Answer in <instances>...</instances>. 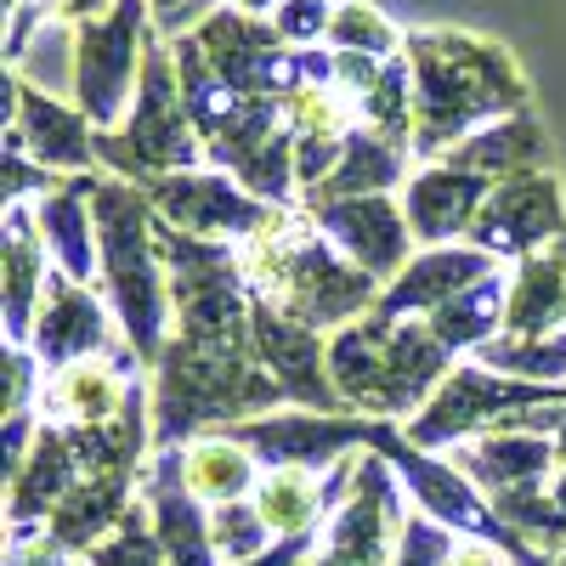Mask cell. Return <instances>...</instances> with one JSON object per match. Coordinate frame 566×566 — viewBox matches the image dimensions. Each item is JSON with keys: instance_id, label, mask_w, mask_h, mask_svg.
Instances as JSON below:
<instances>
[{"instance_id": "12", "label": "cell", "mask_w": 566, "mask_h": 566, "mask_svg": "<svg viewBox=\"0 0 566 566\" xmlns=\"http://www.w3.org/2000/svg\"><path fill=\"white\" fill-rule=\"evenodd\" d=\"M154 7L165 12V29H176V23H187V18L199 12V0H154Z\"/></svg>"}, {"instance_id": "1", "label": "cell", "mask_w": 566, "mask_h": 566, "mask_svg": "<svg viewBox=\"0 0 566 566\" xmlns=\"http://www.w3.org/2000/svg\"><path fill=\"white\" fill-rule=\"evenodd\" d=\"M413 63H419V103H424V154L448 142L470 114H493L522 103V80H515L510 57L488 40L470 34H419L413 40Z\"/></svg>"}, {"instance_id": "8", "label": "cell", "mask_w": 566, "mask_h": 566, "mask_svg": "<svg viewBox=\"0 0 566 566\" xmlns=\"http://www.w3.org/2000/svg\"><path fill=\"white\" fill-rule=\"evenodd\" d=\"M23 125L34 136V154L40 159H57V165H85L91 148H85V119L45 103L40 91H23Z\"/></svg>"}, {"instance_id": "14", "label": "cell", "mask_w": 566, "mask_h": 566, "mask_svg": "<svg viewBox=\"0 0 566 566\" xmlns=\"http://www.w3.org/2000/svg\"><path fill=\"white\" fill-rule=\"evenodd\" d=\"M232 7H239V12H272L277 0H232Z\"/></svg>"}, {"instance_id": "3", "label": "cell", "mask_w": 566, "mask_h": 566, "mask_svg": "<svg viewBox=\"0 0 566 566\" xmlns=\"http://www.w3.org/2000/svg\"><path fill=\"white\" fill-rule=\"evenodd\" d=\"M130 148H136V165H176V159H193V142H187V119H181V97L170 91V69L165 57L154 52L148 63V91L130 114Z\"/></svg>"}, {"instance_id": "5", "label": "cell", "mask_w": 566, "mask_h": 566, "mask_svg": "<svg viewBox=\"0 0 566 566\" xmlns=\"http://www.w3.org/2000/svg\"><path fill=\"white\" fill-rule=\"evenodd\" d=\"M328 221L346 239V250L363 255L368 266H391L402 255V221L391 216L386 199H352L340 210H328Z\"/></svg>"}, {"instance_id": "6", "label": "cell", "mask_w": 566, "mask_h": 566, "mask_svg": "<svg viewBox=\"0 0 566 566\" xmlns=\"http://www.w3.org/2000/svg\"><path fill=\"white\" fill-rule=\"evenodd\" d=\"M470 205H476V181L453 176V170L419 176L413 193H408V216H413V227L424 232V239H442L448 227H459L470 216Z\"/></svg>"}, {"instance_id": "10", "label": "cell", "mask_w": 566, "mask_h": 566, "mask_svg": "<svg viewBox=\"0 0 566 566\" xmlns=\"http://www.w3.org/2000/svg\"><path fill=\"white\" fill-rule=\"evenodd\" d=\"M261 510H266L272 527H295L317 510V493H312V482L301 476V470H277V476L266 482V493H261Z\"/></svg>"}, {"instance_id": "2", "label": "cell", "mask_w": 566, "mask_h": 566, "mask_svg": "<svg viewBox=\"0 0 566 566\" xmlns=\"http://www.w3.org/2000/svg\"><path fill=\"white\" fill-rule=\"evenodd\" d=\"M136 34H142V0H119V7L97 23L80 29V103L97 125H114L125 108V91L136 74Z\"/></svg>"}, {"instance_id": "13", "label": "cell", "mask_w": 566, "mask_h": 566, "mask_svg": "<svg viewBox=\"0 0 566 566\" xmlns=\"http://www.w3.org/2000/svg\"><path fill=\"white\" fill-rule=\"evenodd\" d=\"M453 566H499V555H493V549H464Z\"/></svg>"}, {"instance_id": "9", "label": "cell", "mask_w": 566, "mask_h": 566, "mask_svg": "<svg viewBox=\"0 0 566 566\" xmlns=\"http://www.w3.org/2000/svg\"><path fill=\"white\" fill-rule=\"evenodd\" d=\"M328 40H335L340 52H357V57H386V52H397L391 23H386L380 12L357 7V0L335 12V23H328Z\"/></svg>"}, {"instance_id": "4", "label": "cell", "mask_w": 566, "mask_h": 566, "mask_svg": "<svg viewBox=\"0 0 566 566\" xmlns=\"http://www.w3.org/2000/svg\"><path fill=\"white\" fill-rule=\"evenodd\" d=\"M549 221H560V199H555V181L544 176H522L515 187H504V193L488 205V244H527V239H544Z\"/></svg>"}, {"instance_id": "7", "label": "cell", "mask_w": 566, "mask_h": 566, "mask_svg": "<svg viewBox=\"0 0 566 566\" xmlns=\"http://www.w3.org/2000/svg\"><path fill=\"white\" fill-rule=\"evenodd\" d=\"M159 199L170 205V216L176 221H187V227H221V221H255V210L232 193L227 181H216V176H205V181H159Z\"/></svg>"}, {"instance_id": "11", "label": "cell", "mask_w": 566, "mask_h": 566, "mask_svg": "<svg viewBox=\"0 0 566 566\" xmlns=\"http://www.w3.org/2000/svg\"><path fill=\"white\" fill-rule=\"evenodd\" d=\"M328 23H335V18L323 12V0H283L277 18H272V34H283V40H317Z\"/></svg>"}]
</instances>
